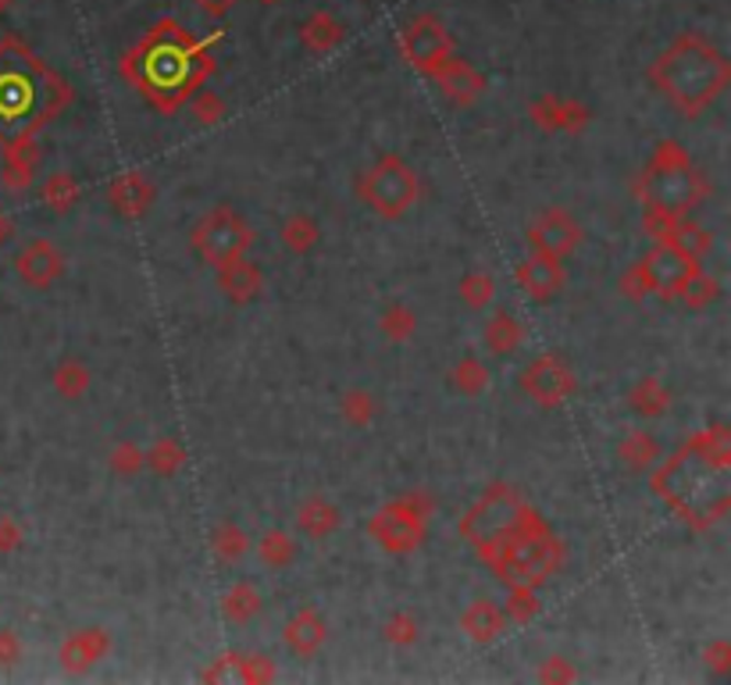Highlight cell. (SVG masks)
<instances>
[{"instance_id":"1","label":"cell","mask_w":731,"mask_h":685,"mask_svg":"<svg viewBox=\"0 0 731 685\" xmlns=\"http://www.w3.org/2000/svg\"><path fill=\"white\" fill-rule=\"evenodd\" d=\"M653 493L685 525L710 528L731 507V436L724 425L696 433L685 447L653 471Z\"/></svg>"},{"instance_id":"2","label":"cell","mask_w":731,"mask_h":685,"mask_svg":"<svg viewBox=\"0 0 731 685\" xmlns=\"http://www.w3.org/2000/svg\"><path fill=\"white\" fill-rule=\"evenodd\" d=\"M222 33L196 40L190 29L176 19H161L133 50L125 54L122 76L150 100L157 111H179L182 100L211 76V47Z\"/></svg>"},{"instance_id":"3","label":"cell","mask_w":731,"mask_h":685,"mask_svg":"<svg viewBox=\"0 0 731 685\" xmlns=\"http://www.w3.org/2000/svg\"><path fill=\"white\" fill-rule=\"evenodd\" d=\"M68 100V82L47 61H40L22 36L0 40V147L29 139Z\"/></svg>"},{"instance_id":"4","label":"cell","mask_w":731,"mask_h":685,"mask_svg":"<svg viewBox=\"0 0 731 685\" xmlns=\"http://www.w3.org/2000/svg\"><path fill=\"white\" fill-rule=\"evenodd\" d=\"M650 79L685 119H699L728 90L731 65L704 33H682L653 61Z\"/></svg>"},{"instance_id":"5","label":"cell","mask_w":731,"mask_h":685,"mask_svg":"<svg viewBox=\"0 0 731 685\" xmlns=\"http://www.w3.org/2000/svg\"><path fill=\"white\" fill-rule=\"evenodd\" d=\"M707 193H710L707 179L693 168L689 154H685V147L675 139H664L661 147H656L650 168L642 171V179H639L642 204L664 211V214H671V218L693 214L699 204H704Z\"/></svg>"},{"instance_id":"6","label":"cell","mask_w":731,"mask_h":685,"mask_svg":"<svg viewBox=\"0 0 731 685\" xmlns=\"http://www.w3.org/2000/svg\"><path fill=\"white\" fill-rule=\"evenodd\" d=\"M514 532H550V525L539 518V510L525 504L514 485H493L461 518V536L479 550V557H485Z\"/></svg>"},{"instance_id":"7","label":"cell","mask_w":731,"mask_h":685,"mask_svg":"<svg viewBox=\"0 0 731 685\" xmlns=\"http://www.w3.org/2000/svg\"><path fill=\"white\" fill-rule=\"evenodd\" d=\"M482 561L496 571L499 582L539 589L564 564V542L553 532H514L485 553Z\"/></svg>"},{"instance_id":"8","label":"cell","mask_w":731,"mask_h":685,"mask_svg":"<svg viewBox=\"0 0 731 685\" xmlns=\"http://www.w3.org/2000/svg\"><path fill=\"white\" fill-rule=\"evenodd\" d=\"M357 193H361L371 211H379L382 218H404V214L418 204V176L414 168L404 161L400 154H385L371 165L361 182H357Z\"/></svg>"},{"instance_id":"9","label":"cell","mask_w":731,"mask_h":685,"mask_svg":"<svg viewBox=\"0 0 731 685\" xmlns=\"http://www.w3.org/2000/svg\"><path fill=\"white\" fill-rule=\"evenodd\" d=\"M428 514H432V496L428 493H407V496L393 499V504H385L375 518H371L368 532L382 550H390V553L418 550L425 542Z\"/></svg>"},{"instance_id":"10","label":"cell","mask_w":731,"mask_h":685,"mask_svg":"<svg viewBox=\"0 0 731 685\" xmlns=\"http://www.w3.org/2000/svg\"><path fill=\"white\" fill-rule=\"evenodd\" d=\"M190 243H193V250L204 257L207 265L218 268L222 261H228V257L247 254V247L254 243V228L243 222L228 204H218V207L207 211L204 218L196 222Z\"/></svg>"},{"instance_id":"11","label":"cell","mask_w":731,"mask_h":685,"mask_svg":"<svg viewBox=\"0 0 731 685\" xmlns=\"http://www.w3.org/2000/svg\"><path fill=\"white\" fill-rule=\"evenodd\" d=\"M400 50H404L411 68L432 76L453 54V36L447 33V25H442L436 14H418V19L404 29V36H400Z\"/></svg>"},{"instance_id":"12","label":"cell","mask_w":731,"mask_h":685,"mask_svg":"<svg viewBox=\"0 0 731 685\" xmlns=\"http://www.w3.org/2000/svg\"><path fill=\"white\" fill-rule=\"evenodd\" d=\"M521 390L532 396L536 404L553 407V404H561V400H567L571 393H575V371H571L561 361V357L542 353V357H536V361L525 368Z\"/></svg>"},{"instance_id":"13","label":"cell","mask_w":731,"mask_h":685,"mask_svg":"<svg viewBox=\"0 0 731 685\" xmlns=\"http://www.w3.org/2000/svg\"><path fill=\"white\" fill-rule=\"evenodd\" d=\"M642 265H646L650 279H653V293H661L664 300H675L682 293L685 279L693 276V271L699 268L696 257H689L685 250H678L671 239H661L656 247L642 257Z\"/></svg>"},{"instance_id":"14","label":"cell","mask_w":731,"mask_h":685,"mask_svg":"<svg viewBox=\"0 0 731 685\" xmlns=\"http://www.w3.org/2000/svg\"><path fill=\"white\" fill-rule=\"evenodd\" d=\"M578 239H582V225L571 218L567 211H547L532 228H528V247L550 254V257H567L578 247Z\"/></svg>"},{"instance_id":"15","label":"cell","mask_w":731,"mask_h":685,"mask_svg":"<svg viewBox=\"0 0 731 685\" xmlns=\"http://www.w3.org/2000/svg\"><path fill=\"white\" fill-rule=\"evenodd\" d=\"M518 285L528 293V300H553L556 293L564 290L561 257L532 250V254H528V261L518 265Z\"/></svg>"},{"instance_id":"16","label":"cell","mask_w":731,"mask_h":685,"mask_svg":"<svg viewBox=\"0 0 731 685\" xmlns=\"http://www.w3.org/2000/svg\"><path fill=\"white\" fill-rule=\"evenodd\" d=\"M14 271L22 276V282L36 285V290H47L50 282L61 279L65 257H61V250H57L50 239H33V243H29V247L19 254V261H14Z\"/></svg>"},{"instance_id":"17","label":"cell","mask_w":731,"mask_h":685,"mask_svg":"<svg viewBox=\"0 0 731 685\" xmlns=\"http://www.w3.org/2000/svg\"><path fill=\"white\" fill-rule=\"evenodd\" d=\"M218 285L228 300L250 304V300H257V293L265 290V276L254 261H247V254H239L218 265Z\"/></svg>"},{"instance_id":"18","label":"cell","mask_w":731,"mask_h":685,"mask_svg":"<svg viewBox=\"0 0 731 685\" xmlns=\"http://www.w3.org/2000/svg\"><path fill=\"white\" fill-rule=\"evenodd\" d=\"M432 79L439 82L442 93L457 100V104H471V100L485 93V76H482V71H475L468 61H461V57H453V54L432 71Z\"/></svg>"},{"instance_id":"19","label":"cell","mask_w":731,"mask_h":685,"mask_svg":"<svg viewBox=\"0 0 731 685\" xmlns=\"http://www.w3.org/2000/svg\"><path fill=\"white\" fill-rule=\"evenodd\" d=\"M325 636H328V625H325V618L314 607H300L290 621H285V628H282V639H285V647H290L296 656H311V653H318L322 650V642H325Z\"/></svg>"},{"instance_id":"20","label":"cell","mask_w":731,"mask_h":685,"mask_svg":"<svg viewBox=\"0 0 731 685\" xmlns=\"http://www.w3.org/2000/svg\"><path fill=\"white\" fill-rule=\"evenodd\" d=\"M111 204L114 211H122L125 218H139V214H147L150 204H154V186L139 176V171H125L111 182Z\"/></svg>"},{"instance_id":"21","label":"cell","mask_w":731,"mask_h":685,"mask_svg":"<svg viewBox=\"0 0 731 685\" xmlns=\"http://www.w3.org/2000/svg\"><path fill=\"white\" fill-rule=\"evenodd\" d=\"M108 650H111L108 632H100V628H86V632H76V636L65 639L61 664L68 671H86V667H93L97 661H104Z\"/></svg>"},{"instance_id":"22","label":"cell","mask_w":731,"mask_h":685,"mask_svg":"<svg viewBox=\"0 0 731 685\" xmlns=\"http://www.w3.org/2000/svg\"><path fill=\"white\" fill-rule=\"evenodd\" d=\"M461 628L468 632V639H475V642H496L499 636H504V628H507V614L499 610L496 604H490V599H475L468 610H464V618H461Z\"/></svg>"},{"instance_id":"23","label":"cell","mask_w":731,"mask_h":685,"mask_svg":"<svg viewBox=\"0 0 731 685\" xmlns=\"http://www.w3.org/2000/svg\"><path fill=\"white\" fill-rule=\"evenodd\" d=\"M296 525H300V532L311 539H328L339 528V507L328 504L325 496H311L307 504H300Z\"/></svg>"},{"instance_id":"24","label":"cell","mask_w":731,"mask_h":685,"mask_svg":"<svg viewBox=\"0 0 731 685\" xmlns=\"http://www.w3.org/2000/svg\"><path fill=\"white\" fill-rule=\"evenodd\" d=\"M300 43H304V47L314 50V54L336 50L339 43H342V22H336L333 14H325V11L311 14V19L300 25Z\"/></svg>"},{"instance_id":"25","label":"cell","mask_w":731,"mask_h":685,"mask_svg":"<svg viewBox=\"0 0 731 685\" xmlns=\"http://www.w3.org/2000/svg\"><path fill=\"white\" fill-rule=\"evenodd\" d=\"M628 404H632V411L642 414V418H661V414L671 407V390L656 375H646L642 382H636L632 393H628Z\"/></svg>"},{"instance_id":"26","label":"cell","mask_w":731,"mask_h":685,"mask_svg":"<svg viewBox=\"0 0 731 685\" xmlns=\"http://www.w3.org/2000/svg\"><path fill=\"white\" fill-rule=\"evenodd\" d=\"M521 339H525V328L510 311H496L490 325H485V347L493 353H514L521 347Z\"/></svg>"},{"instance_id":"27","label":"cell","mask_w":731,"mask_h":685,"mask_svg":"<svg viewBox=\"0 0 731 685\" xmlns=\"http://www.w3.org/2000/svg\"><path fill=\"white\" fill-rule=\"evenodd\" d=\"M222 614L233 625H247L261 614V593L254 589L250 582H236L233 589L222 596Z\"/></svg>"},{"instance_id":"28","label":"cell","mask_w":731,"mask_h":685,"mask_svg":"<svg viewBox=\"0 0 731 685\" xmlns=\"http://www.w3.org/2000/svg\"><path fill=\"white\" fill-rule=\"evenodd\" d=\"M682 300H685V307H693V311H704V307H710L713 300L721 296V282L713 279V276H707L704 268H696L689 279H685V285H682V293H678Z\"/></svg>"},{"instance_id":"29","label":"cell","mask_w":731,"mask_h":685,"mask_svg":"<svg viewBox=\"0 0 731 685\" xmlns=\"http://www.w3.org/2000/svg\"><path fill=\"white\" fill-rule=\"evenodd\" d=\"M621 461L632 471H646L653 461H661V442L650 433H632L621 442Z\"/></svg>"},{"instance_id":"30","label":"cell","mask_w":731,"mask_h":685,"mask_svg":"<svg viewBox=\"0 0 731 685\" xmlns=\"http://www.w3.org/2000/svg\"><path fill=\"white\" fill-rule=\"evenodd\" d=\"M257 553H261V561L268 568H290L296 561V542H293V536L271 528V532H265L261 542H257Z\"/></svg>"},{"instance_id":"31","label":"cell","mask_w":731,"mask_h":685,"mask_svg":"<svg viewBox=\"0 0 731 685\" xmlns=\"http://www.w3.org/2000/svg\"><path fill=\"white\" fill-rule=\"evenodd\" d=\"M247 547H250V536L243 532L239 525L225 521V525L214 528V536H211V550H214V557H218V561H239V557L247 553Z\"/></svg>"},{"instance_id":"32","label":"cell","mask_w":731,"mask_h":685,"mask_svg":"<svg viewBox=\"0 0 731 685\" xmlns=\"http://www.w3.org/2000/svg\"><path fill=\"white\" fill-rule=\"evenodd\" d=\"M40 196H43V204H47L50 211H68L71 204H76V196H79V186H76V179L68 176V171H54V176L40 186Z\"/></svg>"},{"instance_id":"33","label":"cell","mask_w":731,"mask_h":685,"mask_svg":"<svg viewBox=\"0 0 731 685\" xmlns=\"http://www.w3.org/2000/svg\"><path fill=\"white\" fill-rule=\"evenodd\" d=\"M671 243H675L678 250H685V254L696 257V261H699V257H704V254L713 247V236H710L699 222H693V218H678L675 233H671Z\"/></svg>"},{"instance_id":"34","label":"cell","mask_w":731,"mask_h":685,"mask_svg":"<svg viewBox=\"0 0 731 685\" xmlns=\"http://www.w3.org/2000/svg\"><path fill=\"white\" fill-rule=\"evenodd\" d=\"M282 243L290 247L293 254H307L314 243H318V222L311 218V214H293V218H285L282 225Z\"/></svg>"},{"instance_id":"35","label":"cell","mask_w":731,"mask_h":685,"mask_svg":"<svg viewBox=\"0 0 731 685\" xmlns=\"http://www.w3.org/2000/svg\"><path fill=\"white\" fill-rule=\"evenodd\" d=\"M461 296H464V304L475 311L490 307L496 296V279L490 276V271H471V276H464V282H461Z\"/></svg>"},{"instance_id":"36","label":"cell","mask_w":731,"mask_h":685,"mask_svg":"<svg viewBox=\"0 0 731 685\" xmlns=\"http://www.w3.org/2000/svg\"><path fill=\"white\" fill-rule=\"evenodd\" d=\"M54 390L61 393V396H68V400L82 396L86 390H90V371H86L79 361L57 364V371H54Z\"/></svg>"},{"instance_id":"37","label":"cell","mask_w":731,"mask_h":685,"mask_svg":"<svg viewBox=\"0 0 731 685\" xmlns=\"http://www.w3.org/2000/svg\"><path fill=\"white\" fill-rule=\"evenodd\" d=\"M453 385L464 396H479L485 393V385H490V371H485V364L475 361V357H464V361L453 368Z\"/></svg>"},{"instance_id":"38","label":"cell","mask_w":731,"mask_h":685,"mask_svg":"<svg viewBox=\"0 0 731 685\" xmlns=\"http://www.w3.org/2000/svg\"><path fill=\"white\" fill-rule=\"evenodd\" d=\"M143 457H147V464L157 471V475H176L185 461V450L176 439H161V442H154L150 453H143Z\"/></svg>"},{"instance_id":"39","label":"cell","mask_w":731,"mask_h":685,"mask_svg":"<svg viewBox=\"0 0 731 685\" xmlns=\"http://www.w3.org/2000/svg\"><path fill=\"white\" fill-rule=\"evenodd\" d=\"M414 328H418V318H414L411 307H404V304H390V307H385V314H382V333L390 336V339L404 343V339L414 336Z\"/></svg>"},{"instance_id":"40","label":"cell","mask_w":731,"mask_h":685,"mask_svg":"<svg viewBox=\"0 0 731 685\" xmlns=\"http://www.w3.org/2000/svg\"><path fill=\"white\" fill-rule=\"evenodd\" d=\"M507 618L514 625H528L539 614V599H536V589H525V585H510V596H507Z\"/></svg>"},{"instance_id":"41","label":"cell","mask_w":731,"mask_h":685,"mask_svg":"<svg viewBox=\"0 0 731 685\" xmlns=\"http://www.w3.org/2000/svg\"><path fill=\"white\" fill-rule=\"evenodd\" d=\"M204 682H247V653H225L218 656L204 675Z\"/></svg>"},{"instance_id":"42","label":"cell","mask_w":731,"mask_h":685,"mask_svg":"<svg viewBox=\"0 0 731 685\" xmlns=\"http://www.w3.org/2000/svg\"><path fill=\"white\" fill-rule=\"evenodd\" d=\"M342 418H347L350 425H357V428L371 425V418H375V400H371V393L350 390L347 396H342Z\"/></svg>"},{"instance_id":"43","label":"cell","mask_w":731,"mask_h":685,"mask_svg":"<svg viewBox=\"0 0 731 685\" xmlns=\"http://www.w3.org/2000/svg\"><path fill=\"white\" fill-rule=\"evenodd\" d=\"M382 636H385V642H393V647H411V642H418V618L407 610H400L385 621Z\"/></svg>"},{"instance_id":"44","label":"cell","mask_w":731,"mask_h":685,"mask_svg":"<svg viewBox=\"0 0 731 685\" xmlns=\"http://www.w3.org/2000/svg\"><path fill=\"white\" fill-rule=\"evenodd\" d=\"M621 293H625L628 300H642V296H650V293H653V279H650L646 265L636 261L632 268L625 271V279H621Z\"/></svg>"},{"instance_id":"45","label":"cell","mask_w":731,"mask_h":685,"mask_svg":"<svg viewBox=\"0 0 731 685\" xmlns=\"http://www.w3.org/2000/svg\"><path fill=\"white\" fill-rule=\"evenodd\" d=\"M532 119L542 125V128H561V119H564V100H556L553 93H542L532 108Z\"/></svg>"},{"instance_id":"46","label":"cell","mask_w":731,"mask_h":685,"mask_svg":"<svg viewBox=\"0 0 731 685\" xmlns=\"http://www.w3.org/2000/svg\"><path fill=\"white\" fill-rule=\"evenodd\" d=\"M143 464H147V457H143V450L133 447V442H119V447L111 450V468L119 471V475H136Z\"/></svg>"},{"instance_id":"47","label":"cell","mask_w":731,"mask_h":685,"mask_svg":"<svg viewBox=\"0 0 731 685\" xmlns=\"http://www.w3.org/2000/svg\"><path fill=\"white\" fill-rule=\"evenodd\" d=\"M675 225H678V218H671V214H664V211H656V207H646L642 211V228L661 243V239H671V233H675Z\"/></svg>"},{"instance_id":"48","label":"cell","mask_w":731,"mask_h":685,"mask_svg":"<svg viewBox=\"0 0 731 685\" xmlns=\"http://www.w3.org/2000/svg\"><path fill=\"white\" fill-rule=\"evenodd\" d=\"M222 111H225V104H222V97H218V93H211V90L196 93V100H193V114H196L200 122H218V119H222Z\"/></svg>"},{"instance_id":"49","label":"cell","mask_w":731,"mask_h":685,"mask_svg":"<svg viewBox=\"0 0 731 685\" xmlns=\"http://www.w3.org/2000/svg\"><path fill=\"white\" fill-rule=\"evenodd\" d=\"M22 661V639L11 628H0V667H11Z\"/></svg>"},{"instance_id":"50","label":"cell","mask_w":731,"mask_h":685,"mask_svg":"<svg viewBox=\"0 0 731 685\" xmlns=\"http://www.w3.org/2000/svg\"><path fill=\"white\" fill-rule=\"evenodd\" d=\"M593 119V111L578 104V100H564V119H561V128H571V133H578V128H585Z\"/></svg>"},{"instance_id":"51","label":"cell","mask_w":731,"mask_h":685,"mask_svg":"<svg viewBox=\"0 0 731 685\" xmlns=\"http://www.w3.org/2000/svg\"><path fill=\"white\" fill-rule=\"evenodd\" d=\"M539 678L542 682H575V667H571L564 656H550V661L542 664Z\"/></svg>"},{"instance_id":"52","label":"cell","mask_w":731,"mask_h":685,"mask_svg":"<svg viewBox=\"0 0 731 685\" xmlns=\"http://www.w3.org/2000/svg\"><path fill=\"white\" fill-rule=\"evenodd\" d=\"M19 547H22V528H19V521L4 514V518H0V553H11Z\"/></svg>"},{"instance_id":"53","label":"cell","mask_w":731,"mask_h":685,"mask_svg":"<svg viewBox=\"0 0 731 685\" xmlns=\"http://www.w3.org/2000/svg\"><path fill=\"white\" fill-rule=\"evenodd\" d=\"M707 664L718 671V675H724V671L731 667V647L728 642H713V647L707 650Z\"/></svg>"},{"instance_id":"54","label":"cell","mask_w":731,"mask_h":685,"mask_svg":"<svg viewBox=\"0 0 731 685\" xmlns=\"http://www.w3.org/2000/svg\"><path fill=\"white\" fill-rule=\"evenodd\" d=\"M196 4L204 8V11L211 14V19H222V14L233 11V8L239 4V0H196Z\"/></svg>"},{"instance_id":"55","label":"cell","mask_w":731,"mask_h":685,"mask_svg":"<svg viewBox=\"0 0 731 685\" xmlns=\"http://www.w3.org/2000/svg\"><path fill=\"white\" fill-rule=\"evenodd\" d=\"M11 233H14V225H11V218H4V214H0V247H4V243L11 239Z\"/></svg>"},{"instance_id":"56","label":"cell","mask_w":731,"mask_h":685,"mask_svg":"<svg viewBox=\"0 0 731 685\" xmlns=\"http://www.w3.org/2000/svg\"><path fill=\"white\" fill-rule=\"evenodd\" d=\"M8 8H11V0H0V14H4Z\"/></svg>"},{"instance_id":"57","label":"cell","mask_w":731,"mask_h":685,"mask_svg":"<svg viewBox=\"0 0 731 685\" xmlns=\"http://www.w3.org/2000/svg\"><path fill=\"white\" fill-rule=\"evenodd\" d=\"M261 4H279V0H261Z\"/></svg>"}]
</instances>
